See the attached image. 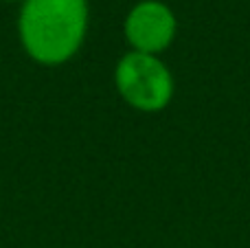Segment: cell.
Segmentation results:
<instances>
[{"label": "cell", "mask_w": 250, "mask_h": 248, "mask_svg": "<svg viewBox=\"0 0 250 248\" xmlns=\"http://www.w3.org/2000/svg\"><path fill=\"white\" fill-rule=\"evenodd\" d=\"M18 31L31 60L44 66L64 64L86 38L88 0H24Z\"/></svg>", "instance_id": "cell-1"}, {"label": "cell", "mask_w": 250, "mask_h": 248, "mask_svg": "<svg viewBox=\"0 0 250 248\" xmlns=\"http://www.w3.org/2000/svg\"><path fill=\"white\" fill-rule=\"evenodd\" d=\"M114 82L125 103L141 112H160L173 97L171 73L149 53L132 51L123 55L114 70Z\"/></svg>", "instance_id": "cell-2"}, {"label": "cell", "mask_w": 250, "mask_h": 248, "mask_svg": "<svg viewBox=\"0 0 250 248\" xmlns=\"http://www.w3.org/2000/svg\"><path fill=\"white\" fill-rule=\"evenodd\" d=\"M176 31V16L160 0H143L134 4L125 18V38L138 53L156 55L165 51L173 42Z\"/></svg>", "instance_id": "cell-3"}, {"label": "cell", "mask_w": 250, "mask_h": 248, "mask_svg": "<svg viewBox=\"0 0 250 248\" xmlns=\"http://www.w3.org/2000/svg\"><path fill=\"white\" fill-rule=\"evenodd\" d=\"M7 2H18V0H7ZM22 2H24V0H22Z\"/></svg>", "instance_id": "cell-4"}]
</instances>
